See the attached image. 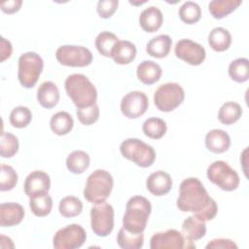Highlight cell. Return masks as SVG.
<instances>
[{
	"label": "cell",
	"instance_id": "obj_15",
	"mask_svg": "<svg viewBox=\"0 0 249 249\" xmlns=\"http://www.w3.org/2000/svg\"><path fill=\"white\" fill-rule=\"evenodd\" d=\"M23 187L24 193L28 197L48 194L51 187L50 176L42 170L32 171L25 178Z\"/></svg>",
	"mask_w": 249,
	"mask_h": 249
},
{
	"label": "cell",
	"instance_id": "obj_3",
	"mask_svg": "<svg viewBox=\"0 0 249 249\" xmlns=\"http://www.w3.org/2000/svg\"><path fill=\"white\" fill-rule=\"evenodd\" d=\"M152 211L151 202L144 196H134L128 199L123 218V227L131 232L140 233L146 229Z\"/></svg>",
	"mask_w": 249,
	"mask_h": 249
},
{
	"label": "cell",
	"instance_id": "obj_1",
	"mask_svg": "<svg viewBox=\"0 0 249 249\" xmlns=\"http://www.w3.org/2000/svg\"><path fill=\"white\" fill-rule=\"evenodd\" d=\"M176 205L180 211L193 212L196 217L204 222L214 219L218 212L216 201L209 196L199 179L195 177L181 182Z\"/></svg>",
	"mask_w": 249,
	"mask_h": 249
},
{
	"label": "cell",
	"instance_id": "obj_7",
	"mask_svg": "<svg viewBox=\"0 0 249 249\" xmlns=\"http://www.w3.org/2000/svg\"><path fill=\"white\" fill-rule=\"evenodd\" d=\"M207 178L210 182L226 192H232L239 186V176L226 161L215 160L207 168Z\"/></svg>",
	"mask_w": 249,
	"mask_h": 249
},
{
	"label": "cell",
	"instance_id": "obj_19",
	"mask_svg": "<svg viewBox=\"0 0 249 249\" xmlns=\"http://www.w3.org/2000/svg\"><path fill=\"white\" fill-rule=\"evenodd\" d=\"M163 22V16L161 11L155 7L150 6L144 9L139 16V24L146 32H156L159 30Z\"/></svg>",
	"mask_w": 249,
	"mask_h": 249
},
{
	"label": "cell",
	"instance_id": "obj_31",
	"mask_svg": "<svg viewBox=\"0 0 249 249\" xmlns=\"http://www.w3.org/2000/svg\"><path fill=\"white\" fill-rule=\"evenodd\" d=\"M229 75L236 83H244L249 79V60L239 57L232 60L229 65Z\"/></svg>",
	"mask_w": 249,
	"mask_h": 249
},
{
	"label": "cell",
	"instance_id": "obj_35",
	"mask_svg": "<svg viewBox=\"0 0 249 249\" xmlns=\"http://www.w3.org/2000/svg\"><path fill=\"white\" fill-rule=\"evenodd\" d=\"M58 210L65 218L76 217L81 214L83 210V203L80 198L74 196H67L59 201Z\"/></svg>",
	"mask_w": 249,
	"mask_h": 249
},
{
	"label": "cell",
	"instance_id": "obj_25",
	"mask_svg": "<svg viewBox=\"0 0 249 249\" xmlns=\"http://www.w3.org/2000/svg\"><path fill=\"white\" fill-rule=\"evenodd\" d=\"M208 44L215 52H225L231 44V35L224 27H215L208 35Z\"/></svg>",
	"mask_w": 249,
	"mask_h": 249
},
{
	"label": "cell",
	"instance_id": "obj_4",
	"mask_svg": "<svg viewBox=\"0 0 249 249\" xmlns=\"http://www.w3.org/2000/svg\"><path fill=\"white\" fill-rule=\"evenodd\" d=\"M113 185V177L108 171L96 169L87 179L84 196L90 203L105 202L112 192Z\"/></svg>",
	"mask_w": 249,
	"mask_h": 249
},
{
	"label": "cell",
	"instance_id": "obj_41",
	"mask_svg": "<svg viewBox=\"0 0 249 249\" xmlns=\"http://www.w3.org/2000/svg\"><path fill=\"white\" fill-rule=\"evenodd\" d=\"M119 6L118 0H100L97 3V14L102 18H109L117 11Z\"/></svg>",
	"mask_w": 249,
	"mask_h": 249
},
{
	"label": "cell",
	"instance_id": "obj_30",
	"mask_svg": "<svg viewBox=\"0 0 249 249\" xmlns=\"http://www.w3.org/2000/svg\"><path fill=\"white\" fill-rule=\"evenodd\" d=\"M242 115L241 106L232 101L224 103L218 112V120L224 124H232L237 122Z\"/></svg>",
	"mask_w": 249,
	"mask_h": 249
},
{
	"label": "cell",
	"instance_id": "obj_10",
	"mask_svg": "<svg viewBox=\"0 0 249 249\" xmlns=\"http://www.w3.org/2000/svg\"><path fill=\"white\" fill-rule=\"evenodd\" d=\"M57 61L65 66L85 67L91 63V52L83 46L64 45L60 46L55 52Z\"/></svg>",
	"mask_w": 249,
	"mask_h": 249
},
{
	"label": "cell",
	"instance_id": "obj_39",
	"mask_svg": "<svg viewBox=\"0 0 249 249\" xmlns=\"http://www.w3.org/2000/svg\"><path fill=\"white\" fill-rule=\"evenodd\" d=\"M18 183V174L15 169L7 164L1 165L0 191L6 192L13 190Z\"/></svg>",
	"mask_w": 249,
	"mask_h": 249
},
{
	"label": "cell",
	"instance_id": "obj_23",
	"mask_svg": "<svg viewBox=\"0 0 249 249\" xmlns=\"http://www.w3.org/2000/svg\"><path fill=\"white\" fill-rule=\"evenodd\" d=\"M161 73V67L152 60H144L140 62L136 69L138 80L145 85H153L157 83L160 79Z\"/></svg>",
	"mask_w": 249,
	"mask_h": 249
},
{
	"label": "cell",
	"instance_id": "obj_40",
	"mask_svg": "<svg viewBox=\"0 0 249 249\" xmlns=\"http://www.w3.org/2000/svg\"><path fill=\"white\" fill-rule=\"evenodd\" d=\"M76 115L81 124L85 125H90L97 122L99 119V107L95 103L89 107L77 108Z\"/></svg>",
	"mask_w": 249,
	"mask_h": 249
},
{
	"label": "cell",
	"instance_id": "obj_8",
	"mask_svg": "<svg viewBox=\"0 0 249 249\" xmlns=\"http://www.w3.org/2000/svg\"><path fill=\"white\" fill-rule=\"evenodd\" d=\"M185 98L183 88L177 83L160 85L154 93V103L161 112H171L182 104Z\"/></svg>",
	"mask_w": 249,
	"mask_h": 249
},
{
	"label": "cell",
	"instance_id": "obj_26",
	"mask_svg": "<svg viewBox=\"0 0 249 249\" xmlns=\"http://www.w3.org/2000/svg\"><path fill=\"white\" fill-rule=\"evenodd\" d=\"M74 125V121L71 115L65 111H60L53 115L50 121V126L53 132L62 136L68 134Z\"/></svg>",
	"mask_w": 249,
	"mask_h": 249
},
{
	"label": "cell",
	"instance_id": "obj_37",
	"mask_svg": "<svg viewBox=\"0 0 249 249\" xmlns=\"http://www.w3.org/2000/svg\"><path fill=\"white\" fill-rule=\"evenodd\" d=\"M9 120L14 127L23 128L31 123L32 113L27 107L18 106L12 110Z\"/></svg>",
	"mask_w": 249,
	"mask_h": 249
},
{
	"label": "cell",
	"instance_id": "obj_11",
	"mask_svg": "<svg viewBox=\"0 0 249 249\" xmlns=\"http://www.w3.org/2000/svg\"><path fill=\"white\" fill-rule=\"evenodd\" d=\"M87 239L84 228L78 224L68 225L58 230L53 240L55 249H76L80 248Z\"/></svg>",
	"mask_w": 249,
	"mask_h": 249
},
{
	"label": "cell",
	"instance_id": "obj_44",
	"mask_svg": "<svg viewBox=\"0 0 249 249\" xmlns=\"http://www.w3.org/2000/svg\"><path fill=\"white\" fill-rule=\"evenodd\" d=\"M1 61L9 58L13 52V47L10 41L6 40L4 37H1Z\"/></svg>",
	"mask_w": 249,
	"mask_h": 249
},
{
	"label": "cell",
	"instance_id": "obj_6",
	"mask_svg": "<svg viewBox=\"0 0 249 249\" xmlns=\"http://www.w3.org/2000/svg\"><path fill=\"white\" fill-rule=\"evenodd\" d=\"M44 68L43 58L34 52L22 53L18 58V78L23 88H33Z\"/></svg>",
	"mask_w": 249,
	"mask_h": 249
},
{
	"label": "cell",
	"instance_id": "obj_5",
	"mask_svg": "<svg viewBox=\"0 0 249 249\" xmlns=\"http://www.w3.org/2000/svg\"><path fill=\"white\" fill-rule=\"evenodd\" d=\"M120 151L124 158L144 168L151 166L156 160L154 148L138 138H127L123 141Z\"/></svg>",
	"mask_w": 249,
	"mask_h": 249
},
{
	"label": "cell",
	"instance_id": "obj_22",
	"mask_svg": "<svg viewBox=\"0 0 249 249\" xmlns=\"http://www.w3.org/2000/svg\"><path fill=\"white\" fill-rule=\"evenodd\" d=\"M206 233L205 222L197 217L189 216L182 224V234L190 241H196L201 239Z\"/></svg>",
	"mask_w": 249,
	"mask_h": 249
},
{
	"label": "cell",
	"instance_id": "obj_14",
	"mask_svg": "<svg viewBox=\"0 0 249 249\" xmlns=\"http://www.w3.org/2000/svg\"><path fill=\"white\" fill-rule=\"evenodd\" d=\"M149 100L142 91L134 90L126 93L121 101V111L128 119H137L148 109Z\"/></svg>",
	"mask_w": 249,
	"mask_h": 249
},
{
	"label": "cell",
	"instance_id": "obj_16",
	"mask_svg": "<svg viewBox=\"0 0 249 249\" xmlns=\"http://www.w3.org/2000/svg\"><path fill=\"white\" fill-rule=\"evenodd\" d=\"M171 176L162 170L151 173L146 180L147 190L154 196H161L168 194L172 188Z\"/></svg>",
	"mask_w": 249,
	"mask_h": 249
},
{
	"label": "cell",
	"instance_id": "obj_21",
	"mask_svg": "<svg viewBox=\"0 0 249 249\" xmlns=\"http://www.w3.org/2000/svg\"><path fill=\"white\" fill-rule=\"evenodd\" d=\"M136 53L137 50L133 43L126 40H119L112 51L111 57L117 64L124 65L134 60Z\"/></svg>",
	"mask_w": 249,
	"mask_h": 249
},
{
	"label": "cell",
	"instance_id": "obj_18",
	"mask_svg": "<svg viewBox=\"0 0 249 249\" xmlns=\"http://www.w3.org/2000/svg\"><path fill=\"white\" fill-rule=\"evenodd\" d=\"M205 146L214 154L225 153L231 146V137L222 129H211L205 136Z\"/></svg>",
	"mask_w": 249,
	"mask_h": 249
},
{
	"label": "cell",
	"instance_id": "obj_27",
	"mask_svg": "<svg viewBox=\"0 0 249 249\" xmlns=\"http://www.w3.org/2000/svg\"><path fill=\"white\" fill-rule=\"evenodd\" d=\"M241 4V0H213L208 4V9L214 18L221 19L235 11Z\"/></svg>",
	"mask_w": 249,
	"mask_h": 249
},
{
	"label": "cell",
	"instance_id": "obj_17",
	"mask_svg": "<svg viewBox=\"0 0 249 249\" xmlns=\"http://www.w3.org/2000/svg\"><path fill=\"white\" fill-rule=\"evenodd\" d=\"M23 207L16 202L2 203L0 205V226L14 227L18 225L24 218Z\"/></svg>",
	"mask_w": 249,
	"mask_h": 249
},
{
	"label": "cell",
	"instance_id": "obj_20",
	"mask_svg": "<svg viewBox=\"0 0 249 249\" xmlns=\"http://www.w3.org/2000/svg\"><path fill=\"white\" fill-rule=\"evenodd\" d=\"M59 90L56 85L51 81L42 83L37 89L38 103L47 109L54 107L59 101Z\"/></svg>",
	"mask_w": 249,
	"mask_h": 249
},
{
	"label": "cell",
	"instance_id": "obj_2",
	"mask_svg": "<svg viewBox=\"0 0 249 249\" xmlns=\"http://www.w3.org/2000/svg\"><path fill=\"white\" fill-rule=\"evenodd\" d=\"M64 86L67 95L77 108L89 107L96 103L97 90L87 76L83 74L69 75Z\"/></svg>",
	"mask_w": 249,
	"mask_h": 249
},
{
	"label": "cell",
	"instance_id": "obj_13",
	"mask_svg": "<svg viewBox=\"0 0 249 249\" xmlns=\"http://www.w3.org/2000/svg\"><path fill=\"white\" fill-rule=\"evenodd\" d=\"M174 53L178 58L194 66L200 65L206 56L204 48L200 44L190 39H182L178 41L175 45Z\"/></svg>",
	"mask_w": 249,
	"mask_h": 249
},
{
	"label": "cell",
	"instance_id": "obj_43",
	"mask_svg": "<svg viewBox=\"0 0 249 249\" xmlns=\"http://www.w3.org/2000/svg\"><path fill=\"white\" fill-rule=\"evenodd\" d=\"M21 5H22L21 0H11V1H6V2L1 3L0 7H1L2 12L11 15V14H15L18 11H19Z\"/></svg>",
	"mask_w": 249,
	"mask_h": 249
},
{
	"label": "cell",
	"instance_id": "obj_29",
	"mask_svg": "<svg viewBox=\"0 0 249 249\" xmlns=\"http://www.w3.org/2000/svg\"><path fill=\"white\" fill-rule=\"evenodd\" d=\"M117 242L124 249H139L143 246L144 234L143 232L134 233L128 231L122 227L117 235Z\"/></svg>",
	"mask_w": 249,
	"mask_h": 249
},
{
	"label": "cell",
	"instance_id": "obj_36",
	"mask_svg": "<svg viewBox=\"0 0 249 249\" xmlns=\"http://www.w3.org/2000/svg\"><path fill=\"white\" fill-rule=\"evenodd\" d=\"M201 17V9L199 5L193 1L185 2L179 8V18L187 24L197 22Z\"/></svg>",
	"mask_w": 249,
	"mask_h": 249
},
{
	"label": "cell",
	"instance_id": "obj_28",
	"mask_svg": "<svg viewBox=\"0 0 249 249\" xmlns=\"http://www.w3.org/2000/svg\"><path fill=\"white\" fill-rule=\"evenodd\" d=\"M89 156L81 150H76L70 153L66 159L67 169L74 174L84 173L89 166Z\"/></svg>",
	"mask_w": 249,
	"mask_h": 249
},
{
	"label": "cell",
	"instance_id": "obj_32",
	"mask_svg": "<svg viewBox=\"0 0 249 249\" xmlns=\"http://www.w3.org/2000/svg\"><path fill=\"white\" fill-rule=\"evenodd\" d=\"M119 38L112 32L102 31L95 38V47L98 53L106 57H111L112 51Z\"/></svg>",
	"mask_w": 249,
	"mask_h": 249
},
{
	"label": "cell",
	"instance_id": "obj_12",
	"mask_svg": "<svg viewBox=\"0 0 249 249\" xmlns=\"http://www.w3.org/2000/svg\"><path fill=\"white\" fill-rule=\"evenodd\" d=\"M151 249H191L196 244L184 237L182 232L170 229L165 231L156 232L150 240Z\"/></svg>",
	"mask_w": 249,
	"mask_h": 249
},
{
	"label": "cell",
	"instance_id": "obj_38",
	"mask_svg": "<svg viewBox=\"0 0 249 249\" xmlns=\"http://www.w3.org/2000/svg\"><path fill=\"white\" fill-rule=\"evenodd\" d=\"M18 151V140L10 132H2L0 140V155L2 158H12Z\"/></svg>",
	"mask_w": 249,
	"mask_h": 249
},
{
	"label": "cell",
	"instance_id": "obj_24",
	"mask_svg": "<svg viewBox=\"0 0 249 249\" xmlns=\"http://www.w3.org/2000/svg\"><path fill=\"white\" fill-rule=\"evenodd\" d=\"M172 45V39L166 34H160L152 38L146 46V52L149 55L156 58L167 56Z\"/></svg>",
	"mask_w": 249,
	"mask_h": 249
},
{
	"label": "cell",
	"instance_id": "obj_42",
	"mask_svg": "<svg viewBox=\"0 0 249 249\" xmlns=\"http://www.w3.org/2000/svg\"><path fill=\"white\" fill-rule=\"evenodd\" d=\"M205 248L210 249V248H214V249H236L237 245L231 239L229 238H215L212 239L211 241H209Z\"/></svg>",
	"mask_w": 249,
	"mask_h": 249
},
{
	"label": "cell",
	"instance_id": "obj_34",
	"mask_svg": "<svg viewBox=\"0 0 249 249\" xmlns=\"http://www.w3.org/2000/svg\"><path fill=\"white\" fill-rule=\"evenodd\" d=\"M167 126L165 122L157 117H152L147 119L142 126V130L146 136L152 139H160L166 132Z\"/></svg>",
	"mask_w": 249,
	"mask_h": 249
},
{
	"label": "cell",
	"instance_id": "obj_33",
	"mask_svg": "<svg viewBox=\"0 0 249 249\" xmlns=\"http://www.w3.org/2000/svg\"><path fill=\"white\" fill-rule=\"evenodd\" d=\"M29 207L35 216L45 217L52 211L53 199L48 194L33 196L29 199Z\"/></svg>",
	"mask_w": 249,
	"mask_h": 249
},
{
	"label": "cell",
	"instance_id": "obj_9",
	"mask_svg": "<svg viewBox=\"0 0 249 249\" xmlns=\"http://www.w3.org/2000/svg\"><path fill=\"white\" fill-rule=\"evenodd\" d=\"M90 226L93 232L101 237L109 235L114 229V208L107 202L95 204L90 209Z\"/></svg>",
	"mask_w": 249,
	"mask_h": 249
}]
</instances>
